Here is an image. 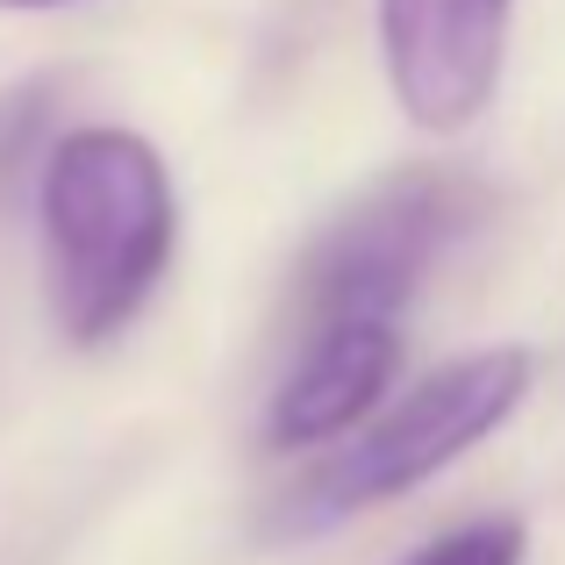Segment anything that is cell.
Wrapping results in <instances>:
<instances>
[{
	"instance_id": "obj_1",
	"label": "cell",
	"mask_w": 565,
	"mask_h": 565,
	"mask_svg": "<svg viewBox=\"0 0 565 565\" xmlns=\"http://www.w3.org/2000/svg\"><path fill=\"white\" fill-rule=\"evenodd\" d=\"M51 308L72 344H108L143 316L180 244V193L151 137L115 122L65 129L43 158Z\"/></svg>"
},
{
	"instance_id": "obj_5",
	"label": "cell",
	"mask_w": 565,
	"mask_h": 565,
	"mask_svg": "<svg viewBox=\"0 0 565 565\" xmlns=\"http://www.w3.org/2000/svg\"><path fill=\"white\" fill-rule=\"evenodd\" d=\"M394 373H401L394 316H322V322H308L301 359L287 365V380H279V394H273L265 437H273L279 451L344 444L386 401Z\"/></svg>"
},
{
	"instance_id": "obj_3",
	"label": "cell",
	"mask_w": 565,
	"mask_h": 565,
	"mask_svg": "<svg viewBox=\"0 0 565 565\" xmlns=\"http://www.w3.org/2000/svg\"><path fill=\"white\" fill-rule=\"evenodd\" d=\"M480 186L458 172H394L322 222L301 265L308 316H401L429 265L480 222Z\"/></svg>"
},
{
	"instance_id": "obj_4",
	"label": "cell",
	"mask_w": 565,
	"mask_h": 565,
	"mask_svg": "<svg viewBox=\"0 0 565 565\" xmlns=\"http://www.w3.org/2000/svg\"><path fill=\"white\" fill-rule=\"evenodd\" d=\"M515 0H373L380 72L394 108L429 137H458L487 115L509 65Z\"/></svg>"
},
{
	"instance_id": "obj_6",
	"label": "cell",
	"mask_w": 565,
	"mask_h": 565,
	"mask_svg": "<svg viewBox=\"0 0 565 565\" xmlns=\"http://www.w3.org/2000/svg\"><path fill=\"white\" fill-rule=\"evenodd\" d=\"M523 552H530V530L515 515H480V523L429 537L408 565H523Z\"/></svg>"
},
{
	"instance_id": "obj_2",
	"label": "cell",
	"mask_w": 565,
	"mask_h": 565,
	"mask_svg": "<svg viewBox=\"0 0 565 565\" xmlns=\"http://www.w3.org/2000/svg\"><path fill=\"white\" fill-rule=\"evenodd\" d=\"M530 351L523 344H487L451 359L444 373H429L423 386L394 401L386 415H365V429L294 494L287 530H322L344 523L359 509H380L394 494H415L423 480H437L444 466L487 444L515 408L530 401Z\"/></svg>"
},
{
	"instance_id": "obj_7",
	"label": "cell",
	"mask_w": 565,
	"mask_h": 565,
	"mask_svg": "<svg viewBox=\"0 0 565 565\" xmlns=\"http://www.w3.org/2000/svg\"><path fill=\"white\" fill-rule=\"evenodd\" d=\"M0 8H72V0H0Z\"/></svg>"
}]
</instances>
